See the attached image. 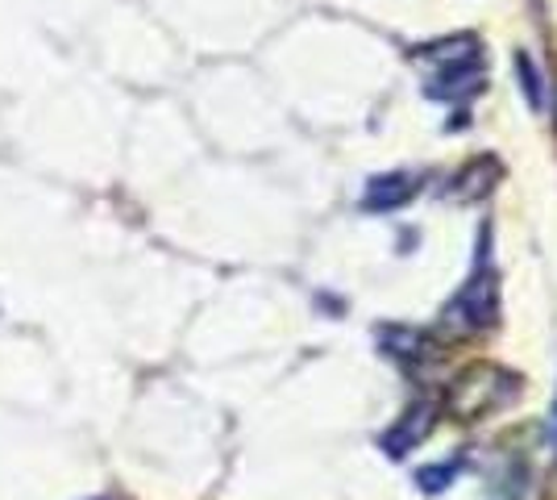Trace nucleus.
<instances>
[{
  "instance_id": "1",
  "label": "nucleus",
  "mask_w": 557,
  "mask_h": 500,
  "mask_svg": "<svg viewBox=\"0 0 557 500\" xmlns=\"http://www.w3.org/2000/svg\"><path fill=\"white\" fill-rule=\"evenodd\" d=\"M424 59L442 63V72L429 75V93L433 96L458 100V96H470L474 88H483V68H479V42L474 38H454L445 47H433Z\"/></svg>"
},
{
  "instance_id": "5",
  "label": "nucleus",
  "mask_w": 557,
  "mask_h": 500,
  "mask_svg": "<svg viewBox=\"0 0 557 500\" xmlns=\"http://www.w3.org/2000/svg\"><path fill=\"white\" fill-rule=\"evenodd\" d=\"M412 196H417V180L412 175H379V180H371V188H367V209L387 214V209L408 205Z\"/></svg>"
},
{
  "instance_id": "3",
  "label": "nucleus",
  "mask_w": 557,
  "mask_h": 500,
  "mask_svg": "<svg viewBox=\"0 0 557 500\" xmlns=\"http://www.w3.org/2000/svg\"><path fill=\"white\" fill-rule=\"evenodd\" d=\"M495 313H499V288L491 280V271H483L454 296V305L445 309V326L458 333L487 330V326H495Z\"/></svg>"
},
{
  "instance_id": "4",
  "label": "nucleus",
  "mask_w": 557,
  "mask_h": 500,
  "mask_svg": "<svg viewBox=\"0 0 557 500\" xmlns=\"http://www.w3.org/2000/svg\"><path fill=\"white\" fill-rule=\"evenodd\" d=\"M429 429H433V408L429 405L412 408V413H408V417H404V422L383 438V451L392 454V459H404L412 447H420V442L429 438Z\"/></svg>"
},
{
  "instance_id": "8",
  "label": "nucleus",
  "mask_w": 557,
  "mask_h": 500,
  "mask_svg": "<svg viewBox=\"0 0 557 500\" xmlns=\"http://www.w3.org/2000/svg\"><path fill=\"white\" fill-rule=\"evenodd\" d=\"M520 72H524V93H529V100H533V109H541V93H536L533 63H529V59H520Z\"/></svg>"
},
{
  "instance_id": "7",
  "label": "nucleus",
  "mask_w": 557,
  "mask_h": 500,
  "mask_svg": "<svg viewBox=\"0 0 557 500\" xmlns=\"http://www.w3.org/2000/svg\"><path fill=\"white\" fill-rule=\"evenodd\" d=\"M458 472V463H449V467H429V472H420V484H424V492H442L449 488V479Z\"/></svg>"
},
{
  "instance_id": "9",
  "label": "nucleus",
  "mask_w": 557,
  "mask_h": 500,
  "mask_svg": "<svg viewBox=\"0 0 557 500\" xmlns=\"http://www.w3.org/2000/svg\"><path fill=\"white\" fill-rule=\"evenodd\" d=\"M554 426H557V408H554Z\"/></svg>"
},
{
  "instance_id": "6",
  "label": "nucleus",
  "mask_w": 557,
  "mask_h": 500,
  "mask_svg": "<svg viewBox=\"0 0 557 500\" xmlns=\"http://www.w3.org/2000/svg\"><path fill=\"white\" fill-rule=\"evenodd\" d=\"M383 342H387L392 355H399V358H420L424 355V346H429V342L412 330H383Z\"/></svg>"
},
{
  "instance_id": "2",
  "label": "nucleus",
  "mask_w": 557,
  "mask_h": 500,
  "mask_svg": "<svg viewBox=\"0 0 557 500\" xmlns=\"http://www.w3.org/2000/svg\"><path fill=\"white\" fill-rule=\"evenodd\" d=\"M516 397V376L499 371V367H474L466 371L462 380L454 383L449 392V408L462 417V422H474L491 408H504Z\"/></svg>"
}]
</instances>
